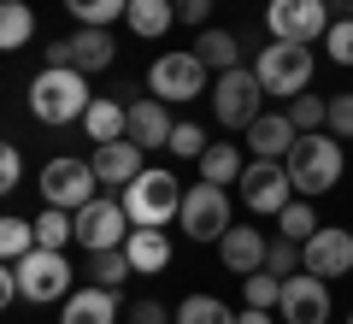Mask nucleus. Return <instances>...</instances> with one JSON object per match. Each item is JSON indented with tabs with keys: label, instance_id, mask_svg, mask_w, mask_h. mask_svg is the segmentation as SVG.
I'll list each match as a JSON object with an SVG mask.
<instances>
[{
	"label": "nucleus",
	"instance_id": "obj_1",
	"mask_svg": "<svg viewBox=\"0 0 353 324\" xmlns=\"http://www.w3.org/2000/svg\"><path fill=\"white\" fill-rule=\"evenodd\" d=\"M88 71H77V65H41L36 83H30V113H36V124H77V118L88 113Z\"/></svg>",
	"mask_w": 353,
	"mask_h": 324
},
{
	"label": "nucleus",
	"instance_id": "obj_2",
	"mask_svg": "<svg viewBox=\"0 0 353 324\" xmlns=\"http://www.w3.org/2000/svg\"><path fill=\"white\" fill-rule=\"evenodd\" d=\"M289 177H294V195H330V189L341 183V136H330V130H301V142L289 148Z\"/></svg>",
	"mask_w": 353,
	"mask_h": 324
},
{
	"label": "nucleus",
	"instance_id": "obj_3",
	"mask_svg": "<svg viewBox=\"0 0 353 324\" xmlns=\"http://www.w3.org/2000/svg\"><path fill=\"white\" fill-rule=\"evenodd\" d=\"M118 200H124L130 225H171L176 212H183V183H176V171H159V165H148L136 183L118 189Z\"/></svg>",
	"mask_w": 353,
	"mask_h": 324
},
{
	"label": "nucleus",
	"instance_id": "obj_4",
	"mask_svg": "<svg viewBox=\"0 0 353 324\" xmlns=\"http://www.w3.org/2000/svg\"><path fill=\"white\" fill-rule=\"evenodd\" d=\"M259 113H265V83H259V71L236 65V71H218V77H212V118H218L224 130H248Z\"/></svg>",
	"mask_w": 353,
	"mask_h": 324
},
{
	"label": "nucleus",
	"instance_id": "obj_5",
	"mask_svg": "<svg viewBox=\"0 0 353 324\" xmlns=\"http://www.w3.org/2000/svg\"><path fill=\"white\" fill-rule=\"evenodd\" d=\"M206 65H201V53H159V59L148 65V95H159L165 106H183V100H201V95H212V83H206Z\"/></svg>",
	"mask_w": 353,
	"mask_h": 324
},
{
	"label": "nucleus",
	"instance_id": "obj_6",
	"mask_svg": "<svg viewBox=\"0 0 353 324\" xmlns=\"http://www.w3.org/2000/svg\"><path fill=\"white\" fill-rule=\"evenodd\" d=\"M36 189H41V200H48V207L83 212L88 200H94V189H101V171H94V160H71V153H59V160L41 165Z\"/></svg>",
	"mask_w": 353,
	"mask_h": 324
},
{
	"label": "nucleus",
	"instance_id": "obj_7",
	"mask_svg": "<svg viewBox=\"0 0 353 324\" xmlns=\"http://www.w3.org/2000/svg\"><path fill=\"white\" fill-rule=\"evenodd\" d=\"M253 71H259L265 95H306V83H312V41H271V48H259V59H253Z\"/></svg>",
	"mask_w": 353,
	"mask_h": 324
},
{
	"label": "nucleus",
	"instance_id": "obj_8",
	"mask_svg": "<svg viewBox=\"0 0 353 324\" xmlns=\"http://www.w3.org/2000/svg\"><path fill=\"white\" fill-rule=\"evenodd\" d=\"M176 225H183V236L189 242H218L236 218H230V195H224V183H189L183 189V212H176Z\"/></svg>",
	"mask_w": 353,
	"mask_h": 324
},
{
	"label": "nucleus",
	"instance_id": "obj_9",
	"mask_svg": "<svg viewBox=\"0 0 353 324\" xmlns=\"http://www.w3.org/2000/svg\"><path fill=\"white\" fill-rule=\"evenodd\" d=\"M12 271H18V283H24V301H36V307L65 301V295H71V283H77V277H71V260H65L59 248H30Z\"/></svg>",
	"mask_w": 353,
	"mask_h": 324
},
{
	"label": "nucleus",
	"instance_id": "obj_10",
	"mask_svg": "<svg viewBox=\"0 0 353 324\" xmlns=\"http://www.w3.org/2000/svg\"><path fill=\"white\" fill-rule=\"evenodd\" d=\"M241 207L259 212V218H277L283 207L294 200V177L283 160H248V171H241Z\"/></svg>",
	"mask_w": 353,
	"mask_h": 324
},
{
	"label": "nucleus",
	"instance_id": "obj_11",
	"mask_svg": "<svg viewBox=\"0 0 353 324\" xmlns=\"http://www.w3.org/2000/svg\"><path fill=\"white\" fill-rule=\"evenodd\" d=\"M48 65H77V71H106V65L118 59V41H112V30H101V24H77L71 36H59V41H48Z\"/></svg>",
	"mask_w": 353,
	"mask_h": 324
},
{
	"label": "nucleus",
	"instance_id": "obj_12",
	"mask_svg": "<svg viewBox=\"0 0 353 324\" xmlns=\"http://www.w3.org/2000/svg\"><path fill=\"white\" fill-rule=\"evenodd\" d=\"M330 24H336L330 0H271L265 6V36L271 41H318Z\"/></svg>",
	"mask_w": 353,
	"mask_h": 324
},
{
	"label": "nucleus",
	"instance_id": "obj_13",
	"mask_svg": "<svg viewBox=\"0 0 353 324\" xmlns=\"http://www.w3.org/2000/svg\"><path fill=\"white\" fill-rule=\"evenodd\" d=\"M130 212H124V200H88L83 212H77V242H83V254H101V248H124L130 242Z\"/></svg>",
	"mask_w": 353,
	"mask_h": 324
},
{
	"label": "nucleus",
	"instance_id": "obj_14",
	"mask_svg": "<svg viewBox=\"0 0 353 324\" xmlns=\"http://www.w3.org/2000/svg\"><path fill=\"white\" fill-rule=\"evenodd\" d=\"M283 318L289 324H330V283L312 271L283 277Z\"/></svg>",
	"mask_w": 353,
	"mask_h": 324
},
{
	"label": "nucleus",
	"instance_id": "obj_15",
	"mask_svg": "<svg viewBox=\"0 0 353 324\" xmlns=\"http://www.w3.org/2000/svg\"><path fill=\"white\" fill-rule=\"evenodd\" d=\"M306 271L336 283V277H353V230L341 225H324L312 242H306Z\"/></svg>",
	"mask_w": 353,
	"mask_h": 324
},
{
	"label": "nucleus",
	"instance_id": "obj_16",
	"mask_svg": "<svg viewBox=\"0 0 353 324\" xmlns=\"http://www.w3.org/2000/svg\"><path fill=\"white\" fill-rule=\"evenodd\" d=\"M141 142H130V136H118V142H94V171H101V183L106 189H124V183H136L141 171H148V160H141Z\"/></svg>",
	"mask_w": 353,
	"mask_h": 324
},
{
	"label": "nucleus",
	"instance_id": "obj_17",
	"mask_svg": "<svg viewBox=\"0 0 353 324\" xmlns=\"http://www.w3.org/2000/svg\"><path fill=\"white\" fill-rule=\"evenodd\" d=\"M294 142H301V130H294L289 113H259L248 124V153L253 160H289Z\"/></svg>",
	"mask_w": 353,
	"mask_h": 324
},
{
	"label": "nucleus",
	"instance_id": "obj_18",
	"mask_svg": "<svg viewBox=\"0 0 353 324\" xmlns=\"http://www.w3.org/2000/svg\"><path fill=\"white\" fill-rule=\"evenodd\" d=\"M265 248H271V236H259L253 225H230L224 236H218V260H224V271H259L265 265Z\"/></svg>",
	"mask_w": 353,
	"mask_h": 324
},
{
	"label": "nucleus",
	"instance_id": "obj_19",
	"mask_svg": "<svg viewBox=\"0 0 353 324\" xmlns=\"http://www.w3.org/2000/svg\"><path fill=\"white\" fill-rule=\"evenodd\" d=\"M118 318V289H71V295L59 301V324H112Z\"/></svg>",
	"mask_w": 353,
	"mask_h": 324
},
{
	"label": "nucleus",
	"instance_id": "obj_20",
	"mask_svg": "<svg viewBox=\"0 0 353 324\" xmlns=\"http://www.w3.org/2000/svg\"><path fill=\"white\" fill-rule=\"evenodd\" d=\"M124 254H130V265L141 277H159L171 265V236H165V225H136L130 242H124Z\"/></svg>",
	"mask_w": 353,
	"mask_h": 324
},
{
	"label": "nucleus",
	"instance_id": "obj_21",
	"mask_svg": "<svg viewBox=\"0 0 353 324\" xmlns=\"http://www.w3.org/2000/svg\"><path fill=\"white\" fill-rule=\"evenodd\" d=\"M171 106H165L159 95H148V100H130V142H141V148H165L171 142Z\"/></svg>",
	"mask_w": 353,
	"mask_h": 324
},
{
	"label": "nucleus",
	"instance_id": "obj_22",
	"mask_svg": "<svg viewBox=\"0 0 353 324\" xmlns=\"http://www.w3.org/2000/svg\"><path fill=\"white\" fill-rule=\"evenodd\" d=\"M83 130H88V142L130 136V106H124V100H112V95H94V100H88V113H83Z\"/></svg>",
	"mask_w": 353,
	"mask_h": 324
},
{
	"label": "nucleus",
	"instance_id": "obj_23",
	"mask_svg": "<svg viewBox=\"0 0 353 324\" xmlns=\"http://www.w3.org/2000/svg\"><path fill=\"white\" fill-rule=\"evenodd\" d=\"M241 171H248V153L236 148V142H212V148L201 153V177L206 183H241Z\"/></svg>",
	"mask_w": 353,
	"mask_h": 324
},
{
	"label": "nucleus",
	"instance_id": "obj_24",
	"mask_svg": "<svg viewBox=\"0 0 353 324\" xmlns=\"http://www.w3.org/2000/svg\"><path fill=\"white\" fill-rule=\"evenodd\" d=\"M194 53H201L206 71H236V65H241V41L230 36V30H212V24L194 36Z\"/></svg>",
	"mask_w": 353,
	"mask_h": 324
},
{
	"label": "nucleus",
	"instance_id": "obj_25",
	"mask_svg": "<svg viewBox=\"0 0 353 324\" xmlns=\"http://www.w3.org/2000/svg\"><path fill=\"white\" fill-rule=\"evenodd\" d=\"M124 24L136 30V36H165V30L176 24V0H130V12H124Z\"/></svg>",
	"mask_w": 353,
	"mask_h": 324
},
{
	"label": "nucleus",
	"instance_id": "obj_26",
	"mask_svg": "<svg viewBox=\"0 0 353 324\" xmlns=\"http://www.w3.org/2000/svg\"><path fill=\"white\" fill-rule=\"evenodd\" d=\"M30 36H36V12H30V0H6V6H0V48L18 53V48H30Z\"/></svg>",
	"mask_w": 353,
	"mask_h": 324
},
{
	"label": "nucleus",
	"instance_id": "obj_27",
	"mask_svg": "<svg viewBox=\"0 0 353 324\" xmlns=\"http://www.w3.org/2000/svg\"><path fill=\"white\" fill-rule=\"evenodd\" d=\"M318 230H324V225H318V212H312V200H306V195H294L289 207L277 212V236H289V242H301V248H306V242L318 236Z\"/></svg>",
	"mask_w": 353,
	"mask_h": 324
},
{
	"label": "nucleus",
	"instance_id": "obj_28",
	"mask_svg": "<svg viewBox=\"0 0 353 324\" xmlns=\"http://www.w3.org/2000/svg\"><path fill=\"white\" fill-rule=\"evenodd\" d=\"M130 254L124 248H101V254H88V283H101V289H124L130 283Z\"/></svg>",
	"mask_w": 353,
	"mask_h": 324
},
{
	"label": "nucleus",
	"instance_id": "obj_29",
	"mask_svg": "<svg viewBox=\"0 0 353 324\" xmlns=\"http://www.w3.org/2000/svg\"><path fill=\"white\" fill-rule=\"evenodd\" d=\"M36 242H41V248H71V242H77V212H65V207H48V212H41V218H36Z\"/></svg>",
	"mask_w": 353,
	"mask_h": 324
},
{
	"label": "nucleus",
	"instance_id": "obj_30",
	"mask_svg": "<svg viewBox=\"0 0 353 324\" xmlns=\"http://www.w3.org/2000/svg\"><path fill=\"white\" fill-rule=\"evenodd\" d=\"M176 324H241V312H230L218 295H189L176 307Z\"/></svg>",
	"mask_w": 353,
	"mask_h": 324
},
{
	"label": "nucleus",
	"instance_id": "obj_31",
	"mask_svg": "<svg viewBox=\"0 0 353 324\" xmlns=\"http://www.w3.org/2000/svg\"><path fill=\"white\" fill-rule=\"evenodd\" d=\"M65 12H71L77 24H101V30H112L118 18L130 12V0H65Z\"/></svg>",
	"mask_w": 353,
	"mask_h": 324
},
{
	"label": "nucleus",
	"instance_id": "obj_32",
	"mask_svg": "<svg viewBox=\"0 0 353 324\" xmlns=\"http://www.w3.org/2000/svg\"><path fill=\"white\" fill-rule=\"evenodd\" d=\"M30 248H41L36 225H30V218H0V254H6V265H18Z\"/></svg>",
	"mask_w": 353,
	"mask_h": 324
},
{
	"label": "nucleus",
	"instance_id": "obj_33",
	"mask_svg": "<svg viewBox=\"0 0 353 324\" xmlns=\"http://www.w3.org/2000/svg\"><path fill=\"white\" fill-rule=\"evenodd\" d=\"M241 301H248V307H283V277L271 271V265L248 271V283H241Z\"/></svg>",
	"mask_w": 353,
	"mask_h": 324
},
{
	"label": "nucleus",
	"instance_id": "obj_34",
	"mask_svg": "<svg viewBox=\"0 0 353 324\" xmlns=\"http://www.w3.org/2000/svg\"><path fill=\"white\" fill-rule=\"evenodd\" d=\"M265 265H271L277 277H294V271H306V248H301V242H289V236H271Z\"/></svg>",
	"mask_w": 353,
	"mask_h": 324
},
{
	"label": "nucleus",
	"instance_id": "obj_35",
	"mask_svg": "<svg viewBox=\"0 0 353 324\" xmlns=\"http://www.w3.org/2000/svg\"><path fill=\"white\" fill-rule=\"evenodd\" d=\"M289 118H294V130H324V124H330V100L294 95V100H289Z\"/></svg>",
	"mask_w": 353,
	"mask_h": 324
},
{
	"label": "nucleus",
	"instance_id": "obj_36",
	"mask_svg": "<svg viewBox=\"0 0 353 324\" xmlns=\"http://www.w3.org/2000/svg\"><path fill=\"white\" fill-rule=\"evenodd\" d=\"M165 148H171L176 160H201V153L212 148V142H206V130H201V124H176V130H171V142H165Z\"/></svg>",
	"mask_w": 353,
	"mask_h": 324
},
{
	"label": "nucleus",
	"instance_id": "obj_37",
	"mask_svg": "<svg viewBox=\"0 0 353 324\" xmlns=\"http://www.w3.org/2000/svg\"><path fill=\"white\" fill-rule=\"evenodd\" d=\"M324 48L336 65H353V18H336V24L324 30Z\"/></svg>",
	"mask_w": 353,
	"mask_h": 324
},
{
	"label": "nucleus",
	"instance_id": "obj_38",
	"mask_svg": "<svg viewBox=\"0 0 353 324\" xmlns=\"http://www.w3.org/2000/svg\"><path fill=\"white\" fill-rule=\"evenodd\" d=\"M330 136H341V142H353V88L347 95H330Z\"/></svg>",
	"mask_w": 353,
	"mask_h": 324
},
{
	"label": "nucleus",
	"instance_id": "obj_39",
	"mask_svg": "<svg viewBox=\"0 0 353 324\" xmlns=\"http://www.w3.org/2000/svg\"><path fill=\"white\" fill-rule=\"evenodd\" d=\"M18 183H24V153L6 142V148H0V195H12Z\"/></svg>",
	"mask_w": 353,
	"mask_h": 324
},
{
	"label": "nucleus",
	"instance_id": "obj_40",
	"mask_svg": "<svg viewBox=\"0 0 353 324\" xmlns=\"http://www.w3.org/2000/svg\"><path fill=\"white\" fill-rule=\"evenodd\" d=\"M212 6H218V0H176V24H194V30H206Z\"/></svg>",
	"mask_w": 353,
	"mask_h": 324
},
{
	"label": "nucleus",
	"instance_id": "obj_41",
	"mask_svg": "<svg viewBox=\"0 0 353 324\" xmlns=\"http://www.w3.org/2000/svg\"><path fill=\"white\" fill-rule=\"evenodd\" d=\"M130 324H165V307L159 301H130Z\"/></svg>",
	"mask_w": 353,
	"mask_h": 324
},
{
	"label": "nucleus",
	"instance_id": "obj_42",
	"mask_svg": "<svg viewBox=\"0 0 353 324\" xmlns=\"http://www.w3.org/2000/svg\"><path fill=\"white\" fill-rule=\"evenodd\" d=\"M241 324H271V307H248V312H241Z\"/></svg>",
	"mask_w": 353,
	"mask_h": 324
},
{
	"label": "nucleus",
	"instance_id": "obj_43",
	"mask_svg": "<svg viewBox=\"0 0 353 324\" xmlns=\"http://www.w3.org/2000/svg\"><path fill=\"white\" fill-rule=\"evenodd\" d=\"M330 6H341V12H353V0H330Z\"/></svg>",
	"mask_w": 353,
	"mask_h": 324
},
{
	"label": "nucleus",
	"instance_id": "obj_44",
	"mask_svg": "<svg viewBox=\"0 0 353 324\" xmlns=\"http://www.w3.org/2000/svg\"><path fill=\"white\" fill-rule=\"evenodd\" d=\"M347 324H353V312H347Z\"/></svg>",
	"mask_w": 353,
	"mask_h": 324
}]
</instances>
